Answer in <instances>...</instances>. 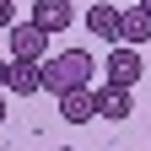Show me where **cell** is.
I'll use <instances>...</instances> for the list:
<instances>
[{
    "mask_svg": "<svg viewBox=\"0 0 151 151\" xmlns=\"http://www.w3.org/2000/svg\"><path fill=\"white\" fill-rule=\"evenodd\" d=\"M135 6H146V11H151V0H135Z\"/></svg>",
    "mask_w": 151,
    "mask_h": 151,
    "instance_id": "13",
    "label": "cell"
},
{
    "mask_svg": "<svg viewBox=\"0 0 151 151\" xmlns=\"http://www.w3.org/2000/svg\"><path fill=\"white\" fill-rule=\"evenodd\" d=\"M86 81H92V54H86V49H65V54H49V65H43V92L65 97V92H81Z\"/></svg>",
    "mask_w": 151,
    "mask_h": 151,
    "instance_id": "1",
    "label": "cell"
},
{
    "mask_svg": "<svg viewBox=\"0 0 151 151\" xmlns=\"http://www.w3.org/2000/svg\"><path fill=\"white\" fill-rule=\"evenodd\" d=\"M119 32H124V43H135V49H140L146 38H151V11H146V6H129V11H124V27H119Z\"/></svg>",
    "mask_w": 151,
    "mask_h": 151,
    "instance_id": "9",
    "label": "cell"
},
{
    "mask_svg": "<svg viewBox=\"0 0 151 151\" xmlns=\"http://www.w3.org/2000/svg\"><path fill=\"white\" fill-rule=\"evenodd\" d=\"M49 38H54V32H43L32 16L16 22V27H11V60H49Z\"/></svg>",
    "mask_w": 151,
    "mask_h": 151,
    "instance_id": "2",
    "label": "cell"
},
{
    "mask_svg": "<svg viewBox=\"0 0 151 151\" xmlns=\"http://www.w3.org/2000/svg\"><path fill=\"white\" fill-rule=\"evenodd\" d=\"M32 22L43 32H65L76 22V6H70V0H32Z\"/></svg>",
    "mask_w": 151,
    "mask_h": 151,
    "instance_id": "6",
    "label": "cell"
},
{
    "mask_svg": "<svg viewBox=\"0 0 151 151\" xmlns=\"http://www.w3.org/2000/svg\"><path fill=\"white\" fill-rule=\"evenodd\" d=\"M124 11L119 6H108V0H97V6H86V32L92 38H103V43H124Z\"/></svg>",
    "mask_w": 151,
    "mask_h": 151,
    "instance_id": "4",
    "label": "cell"
},
{
    "mask_svg": "<svg viewBox=\"0 0 151 151\" xmlns=\"http://www.w3.org/2000/svg\"><path fill=\"white\" fill-rule=\"evenodd\" d=\"M43 65H49V60H11L6 92H16V97H38V92H43Z\"/></svg>",
    "mask_w": 151,
    "mask_h": 151,
    "instance_id": "5",
    "label": "cell"
},
{
    "mask_svg": "<svg viewBox=\"0 0 151 151\" xmlns=\"http://www.w3.org/2000/svg\"><path fill=\"white\" fill-rule=\"evenodd\" d=\"M97 113H103V119H129V113H135V92H129V86H97Z\"/></svg>",
    "mask_w": 151,
    "mask_h": 151,
    "instance_id": "8",
    "label": "cell"
},
{
    "mask_svg": "<svg viewBox=\"0 0 151 151\" xmlns=\"http://www.w3.org/2000/svg\"><path fill=\"white\" fill-rule=\"evenodd\" d=\"M0 124H6V97H0Z\"/></svg>",
    "mask_w": 151,
    "mask_h": 151,
    "instance_id": "12",
    "label": "cell"
},
{
    "mask_svg": "<svg viewBox=\"0 0 151 151\" xmlns=\"http://www.w3.org/2000/svg\"><path fill=\"white\" fill-rule=\"evenodd\" d=\"M140 76H146L140 49H135V43H113V54H108V81H113V86H135Z\"/></svg>",
    "mask_w": 151,
    "mask_h": 151,
    "instance_id": "3",
    "label": "cell"
},
{
    "mask_svg": "<svg viewBox=\"0 0 151 151\" xmlns=\"http://www.w3.org/2000/svg\"><path fill=\"white\" fill-rule=\"evenodd\" d=\"M6 81H11V54H0V92H6Z\"/></svg>",
    "mask_w": 151,
    "mask_h": 151,
    "instance_id": "11",
    "label": "cell"
},
{
    "mask_svg": "<svg viewBox=\"0 0 151 151\" xmlns=\"http://www.w3.org/2000/svg\"><path fill=\"white\" fill-rule=\"evenodd\" d=\"M60 119H65V124L103 119V113H97V92H92V86H81V92H65V97H60Z\"/></svg>",
    "mask_w": 151,
    "mask_h": 151,
    "instance_id": "7",
    "label": "cell"
},
{
    "mask_svg": "<svg viewBox=\"0 0 151 151\" xmlns=\"http://www.w3.org/2000/svg\"><path fill=\"white\" fill-rule=\"evenodd\" d=\"M16 27V6H11V0H0V32H11Z\"/></svg>",
    "mask_w": 151,
    "mask_h": 151,
    "instance_id": "10",
    "label": "cell"
},
{
    "mask_svg": "<svg viewBox=\"0 0 151 151\" xmlns=\"http://www.w3.org/2000/svg\"><path fill=\"white\" fill-rule=\"evenodd\" d=\"M60 151H70V146H60Z\"/></svg>",
    "mask_w": 151,
    "mask_h": 151,
    "instance_id": "14",
    "label": "cell"
}]
</instances>
